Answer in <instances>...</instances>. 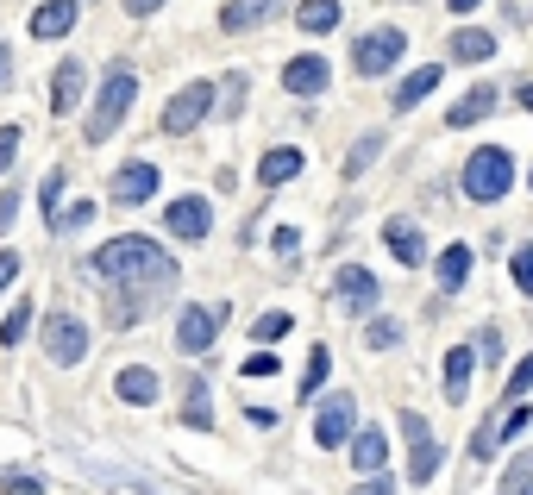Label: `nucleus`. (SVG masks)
Segmentation results:
<instances>
[{"label":"nucleus","instance_id":"30","mask_svg":"<svg viewBox=\"0 0 533 495\" xmlns=\"http://www.w3.org/2000/svg\"><path fill=\"white\" fill-rule=\"evenodd\" d=\"M377 151H383V132H364L352 145V157H345V176H364L370 163H377Z\"/></svg>","mask_w":533,"mask_h":495},{"label":"nucleus","instance_id":"27","mask_svg":"<svg viewBox=\"0 0 533 495\" xmlns=\"http://www.w3.org/2000/svg\"><path fill=\"white\" fill-rule=\"evenodd\" d=\"M339 19H345L339 0H301V7H295V26H301V32H333Z\"/></svg>","mask_w":533,"mask_h":495},{"label":"nucleus","instance_id":"50","mask_svg":"<svg viewBox=\"0 0 533 495\" xmlns=\"http://www.w3.org/2000/svg\"><path fill=\"white\" fill-rule=\"evenodd\" d=\"M515 101H521V107L533 113V82H521V94H515Z\"/></svg>","mask_w":533,"mask_h":495},{"label":"nucleus","instance_id":"37","mask_svg":"<svg viewBox=\"0 0 533 495\" xmlns=\"http://www.w3.org/2000/svg\"><path fill=\"white\" fill-rule=\"evenodd\" d=\"M527 427H533V408H527V402H515V414H508L502 427H496V445H502V439H521Z\"/></svg>","mask_w":533,"mask_h":495},{"label":"nucleus","instance_id":"21","mask_svg":"<svg viewBox=\"0 0 533 495\" xmlns=\"http://www.w3.org/2000/svg\"><path fill=\"white\" fill-rule=\"evenodd\" d=\"M295 176H301V151H295V145L264 151V163H258V182H264V188H283V182H295Z\"/></svg>","mask_w":533,"mask_h":495},{"label":"nucleus","instance_id":"31","mask_svg":"<svg viewBox=\"0 0 533 495\" xmlns=\"http://www.w3.org/2000/svg\"><path fill=\"white\" fill-rule=\"evenodd\" d=\"M214 107H220V120H239L245 113V76H226L220 94H214Z\"/></svg>","mask_w":533,"mask_h":495},{"label":"nucleus","instance_id":"52","mask_svg":"<svg viewBox=\"0 0 533 495\" xmlns=\"http://www.w3.org/2000/svg\"><path fill=\"white\" fill-rule=\"evenodd\" d=\"M527 495H533V489H527Z\"/></svg>","mask_w":533,"mask_h":495},{"label":"nucleus","instance_id":"6","mask_svg":"<svg viewBox=\"0 0 533 495\" xmlns=\"http://www.w3.org/2000/svg\"><path fill=\"white\" fill-rule=\"evenodd\" d=\"M402 433H408V483H433L439 477V464H446V445L433 439V427H427V414H414V408H402Z\"/></svg>","mask_w":533,"mask_h":495},{"label":"nucleus","instance_id":"32","mask_svg":"<svg viewBox=\"0 0 533 495\" xmlns=\"http://www.w3.org/2000/svg\"><path fill=\"white\" fill-rule=\"evenodd\" d=\"M364 345L370 351H389V345H402V320H389V314H377L364 326Z\"/></svg>","mask_w":533,"mask_h":495},{"label":"nucleus","instance_id":"43","mask_svg":"<svg viewBox=\"0 0 533 495\" xmlns=\"http://www.w3.org/2000/svg\"><path fill=\"white\" fill-rule=\"evenodd\" d=\"M352 495H396V483H389V470H377V477H364Z\"/></svg>","mask_w":533,"mask_h":495},{"label":"nucleus","instance_id":"19","mask_svg":"<svg viewBox=\"0 0 533 495\" xmlns=\"http://www.w3.org/2000/svg\"><path fill=\"white\" fill-rule=\"evenodd\" d=\"M352 464L364 470V477L389 470V439H383V427H364V433H352Z\"/></svg>","mask_w":533,"mask_h":495},{"label":"nucleus","instance_id":"15","mask_svg":"<svg viewBox=\"0 0 533 495\" xmlns=\"http://www.w3.org/2000/svg\"><path fill=\"white\" fill-rule=\"evenodd\" d=\"M164 226L176 232V239H207V226H214V214H207V201H201V195H182V201H170Z\"/></svg>","mask_w":533,"mask_h":495},{"label":"nucleus","instance_id":"25","mask_svg":"<svg viewBox=\"0 0 533 495\" xmlns=\"http://www.w3.org/2000/svg\"><path fill=\"white\" fill-rule=\"evenodd\" d=\"M189 395H182V420H189L195 433H214V395H207V383L195 376V383H182Z\"/></svg>","mask_w":533,"mask_h":495},{"label":"nucleus","instance_id":"41","mask_svg":"<svg viewBox=\"0 0 533 495\" xmlns=\"http://www.w3.org/2000/svg\"><path fill=\"white\" fill-rule=\"evenodd\" d=\"M38 201H44V214L57 220V201H63V170H51V176H44V188H38Z\"/></svg>","mask_w":533,"mask_h":495},{"label":"nucleus","instance_id":"35","mask_svg":"<svg viewBox=\"0 0 533 495\" xmlns=\"http://www.w3.org/2000/svg\"><path fill=\"white\" fill-rule=\"evenodd\" d=\"M471 351H477V358H483V370H496V364H502V333H496V326H483V333H477V345H471Z\"/></svg>","mask_w":533,"mask_h":495},{"label":"nucleus","instance_id":"7","mask_svg":"<svg viewBox=\"0 0 533 495\" xmlns=\"http://www.w3.org/2000/svg\"><path fill=\"white\" fill-rule=\"evenodd\" d=\"M214 88H220V82H189V88H176L170 107H164V132H170V138H189L207 113H214Z\"/></svg>","mask_w":533,"mask_h":495},{"label":"nucleus","instance_id":"11","mask_svg":"<svg viewBox=\"0 0 533 495\" xmlns=\"http://www.w3.org/2000/svg\"><path fill=\"white\" fill-rule=\"evenodd\" d=\"M283 88L301 94V101H314V94L333 88V63L314 57V51H308V57H289V63H283Z\"/></svg>","mask_w":533,"mask_h":495},{"label":"nucleus","instance_id":"46","mask_svg":"<svg viewBox=\"0 0 533 495\" xmlns=\"http://www.w3.org/2000/svg\"><path fill=\"white\" fill-rule=\"evenodd\" d=\"M13 214H19V188H7V195H0V232L13 226Z\"/></svg>","mask_w":533,"mask_h":495},{"label":"nucleus","instance_id":"9","mask_svg":"<svg viewBox=\"0 0 533 495\" xmlns=\"http://www.w3.org/2000/svg\"><path fill=\"white\" fill-rule=\"evenodd\" d=\"M352 433H358V402L339 389L333 402H320V414H314V439L327 445V452H339V445H352Z\"/></svg>","mask_w":533,"mask_h":495},{"label":"nucleus","instance_id":"5","mask_svg":"<svg viewBox=\"0 0 533 495\" xmlns=\"http://www.w3.org/2000/svg\"><path fill=\"white\" fill-rule=\"evenodd\" d=\"M402 51H408V32L402 26H370L352 44V69H358V76H389V69L402 63Z\"/></svg>","mask_w":533,"mask_h":495},{"label":"nucleus","instance_id":"4","mask_svg":"<svg viewBox=\"0 0 533 495\" xmlns=\"http://www.w3.org/2000/svg\"><path fill=\"white\" fill-rule=\"evenodd\" d=\"M220 320H233V301H214V308L189 301V308L176 314V351H189V358H207V351H214Z\"/></svg>","mask_w":533,"mask_h":495},{"label":"nucleus","instance_id":"45","mask_svg":"<svg viewBox=\"0 0 533 495\" xmlns=\"http://www.w3.org/2000/svg\"><path fill=\"white\" fill-rule=\"evenodd\" d=\"M245 376H276V358H270V351H251V358H245Z\"/></svg>","mask_w":533,"mask_h":495},{"label":"nucleus","instance_id":"28","mask_svg":"<svg viewBox=\"0 0 533 495\" xmlns=\"http://www.w3.org/2000/svg\"><path fill=\"white\" fill-rule=\"evenodd\" d=\"M327 370H333V351L314 345V351H308V370H301V402H314V395L327 389Z\"/></svg>","mask_w":533,"mask_h":495},{"label":"nucleus","instance_id":"10","mask_svg":"<svg viewBox=\"0 0 533 495\" xmlns=\"http://www.w3.org/2000/svg\"><path fill=\"white\" fill-rule=\"evenodd\" d=\"M333 295H339V308H352V314H370V308H377V276H370L364 264H339L333 270Z\"/></svg>","mask_w":533,"mask_h":495},{"label":"nucleus","instance_id":"13","mask_svg":"<svg viewBox=\"0 0 533 495\" xmlns=\"http://www.w3.org/2000/svg\"><path fill=\"white\" fill-rule=\"evenodd\" d=\"M157 195V163H126V170H113V201L120 207H138Z\"/></svg>","mask_w":533,"mask_h":495},{"label":"nucleus","instance_id":"24","mask_svg":"<svg viewBox=\"0 0 533 495\" xmlns=\"http://www.w3.org/2000/svg\"><path fill=\"white\" fill-rule=\"evenodd\" d=\"M439 76H446V69H439V63H421V69H414V76L396 88V113H408V107H421L427 101V94L439 88Z\"/></svg>","mask_w":533,"mask_h":495},{"label":"nucleus","instance_id":"23","mask_svg":"<svg viewBox=\"0 0 533 495\" xmlns=\"http://www.w3.org/2000/svg\"><path fill=\"white\" fill-rule=\"evenodd\" d=\"M465 276H471V245H446L439 264H433V282L452 295V289H465Z\"/></svg>","mask_w":533,"mask_h":495},{"label":"nucleus","instance_id":"29","mask_svg":"<svg viewBox=\"0 0 533 495\" xmlns=\"http://www.w3.org/2000/svg\"><path fill=\"white\" fill-rule=\"evenodd\" d=\"M289 333H295V314H289V308H270V314H264L258 326H251V339H258L264 351H270V345H283Z\"/></svg>","mask_w":533,"mask_h":495},{"label":"nucleus","instance_id":"39","mask_svg":"<svg viewBox=\"0 0 533 495\" xmlns=\"http://www.w3.org/2000/svg\"><path fill=\"white\" fill-rule=\"evenodd\" d=\"M508 395H515V402H521V395H533V358H521L515 370H508Z\"/></svg>","mask_w":533,"mask_h":495},{"label":"nucleus","instance_id":"17","mask_svg":"<svg viewBox=\"0 0 533 495\" xmlns=\"http://www.w3.org/2000/svg\"><path fill=\"white\" fill-rule=\"evenodd\" d=\"M76 19H82V0H44L32 13V38H69Z\"/></svg>","mask_w":533,"mask_h":495},{"label":"nucleus","instance_id":"40","mask_svg":"<svg viewBox=\"0 0 533 495\" xmlns=\"http://www.w3.org/2000/svg\"><path fill=\"white\" fill-rule=\"evenodd\" d=\"M527 477H533V452H527V458H515V470L502 477V495H521V489H527Z\"/></svg>","mask_w":533,"mask_h":495},{"label":"nucleus","instance_id":"26","mask_svg":"<svg viewBox=\"0 0 533 495\" xmlns=\"http://www.w3.org/2000/svg\"><path fill=\"white\" fill-rule=\"evenodd\" d=\"M471 364H477V351L452 345V358H446V402H465V395H471Z\"/></svg>","mask_w":533,"mask_h":495},{"label":"nucleus","instance_id":"3","mask_svg":"<svg viewBox=\"0 0 533 495\" xmlns=\"http://www.w3.org/2000/svg\"><path fill=\"white\" fill-rule=\"evenodd\" d=\"M508 188H515V157L502 145H477L465 157V195L471 201H502Z\"/></svg>","mask_w":533,"mask_h":495},{"label":"nucleus","instance_id":"16","mask_svg":"<svg viewBox=\"0 0 533 495\" xmlns=\"http://www.w3.org/2000/svg\"><path fill=\"white\" fill-rule=\"evenodd\" d=\"M82 88H88V69H82L76 57H63V63H57V76H51V113H76Z\"/></svg>","mask_w":533,"mask_h":495},{"label":"nucleus","instance_id":"49","mask_svg":"<svg viewBox=\"0 0 533 495\" xmlns=\"http://www.w3.org/2000/svg\"><path fill=\"white\" fill-rule=\"evenodd\" d=\"M157 7H164V0H126V13H132V19H145V13H157Z\"/></svg>","mask_w":533,"mask_h":495},{"label":"nucleus","instance_id":"36","mask_svg":"<svg viewBox=\"0 0 533 495\" xmlns=\"http://www.w3.org/2000/svg\"><path fill=\"white\" fill-rule=\"evenodd\" d=\"M88 220H95V201H76V207H63V214H57L51 226H57V232H82Z\"/></svg>","mask_w":533,"mask_h":495},{"label":"nucleus","instance_id":"20","mask_svg":"<svg viewBox=\"0 0 533 495\" xmlns=\"http://www.w3.org/2000/svg\"><path fill=\"white\" fill-rule=\"evenodd\" d=\"M490 113H496V88H471L446 107V126H477V120H490Z\"/></svg>","mask_w":533,"mask_h":495},{"label":"nucleus","instance_id":"44","mask_svg":"<svg viewBox=\"0 0 533 495\" xmlns=\"http://www.w3.org/2000/svg\"><path fill=\"white\" fill-rule=\"evenodd\" d=\"M295 239H301L295 226H276V232H270V245H276V257H295Z\"/></svg>","mask_w":533,"mask_h":495},{"label":"nucleus","instance_id":"2","mask_svg":"<svg viewBox=\"0 0 533 495\" xmlns=\"http://www.w3.org/2000/svg\"><path fill=\"white\" fill-rule=\"evenodd\" d=\"M132 101H138L132 63H113L107 76H101V88H95V107H88V145H101V138L120 132V120L132 113Z\"/></svg>","mask_w":533,"mask_h":495},{"label":"nucleus","instance_id":"14","mask_svg":"<svg viewBox=\"0 0 533 495\" xmlns=\"http://www.w3.org/2000/svg\"><path fill=\"white\" fill-rule=\"evenodd\" d=\"M276 13H283V0H226V7H220V26L239 38V32H258L264 19H276Z\"/></svg>","mask_w":533,"mask_h":495},{"label":"nucleus","instance_id":"18","mask_svg":"<svg viewBox=\"0 0 533 495\" xmlns=\"http://www.w3.org/2000/svg\"><path fill=\"white\" fill-rule=\"evenodd\" d=\"M113 389H120V402H132V408H151V402H157V370L126 364L120 376H113Z\"/></svg>","mask_w":533,"mask_h":495},{"label":"nucleus","instance_id":"51","mask_svg":"<svg viewBox=\"0 0 533 495\" xmlns=\"http://www.w3.org/2000/svg\"><path fill=\"white\" fill-rule=\"evenodd\" d=\"M446 7H452V13H471V7H483V0H446Z\"/></svg>","mask_w":533,"mask_h":495},{"label":"nucleus","instance_id":"48","mask_svg":"<svg viewBox=\"0 0 533 495\" xmlns=\"http://www.w3.org/2000/svg\"><path fill=\"white\" fill-rule=\"evenodd\" d=\"M13 82V51H7V38H0V88Z\"/></svg>","mask_w":533,"mask_h":495},{"label":"nucleus","instance_id":"12","mask_svg":"<svg viewBox=\"0 0 533 495\" xmlns=\"http://www.w3.org/2000/svg\"><path fill=\"white\" fill-rule=\"evenodd\" d=\"M383 245H389V257H396V264H427V232L421 226H414V220H383Z\"/></svg>","mask_w":533,"mask_h":495},{"label":"nucleus","instance_id":"8","mask_svg":"<svg viewBox=\"0 0 533 495\" xmlns=\"http://www.w3.org/2000/svg\"><path fill=\"white\" fill-rule=\"evenodd\" d=\"M44 358H51V364H82L88 358V326L76 320V314H51V320H44Z\"/></svg>","mask_w":533,"mask_h":495},{"label":"nucleus","instance_id":"1","mask_svg":"<svg viewBox=\"0 0 533 495\" xmlns=\"http://www.w3.org/2000/svg\"><path fill=\"white\" fill-rule=\"evenodd\" d=\"M88 270L120 282V289H138V282H176V257L157 245V239H138V232H126V239H107L95 257H88Z\"/></svg>","mask_w":533,"mask_h":495},{"label":"nucleus","instance_id":"38","mask_svg":"<svg viewBox=\"0 0 533 495\" xmlns=\"http://www.w3.org/2000/svg\"><path fill=\"white\" fill-rule=\"evenodd\" d=\"M483 458H496V427H490V420L471 433V464H483Z\"/></svg>","mask_w":533,"mask_h":495},{"label":"nucleus","instance_id":"34","mask_svg":"<svg viewBox=\"0 0 533 495\" xmlns=\"http://www.w3.org/2000/svg\"><path fill=\"white\" fill-rule=\"evenodd\" d=\"M508 276H515L521 295H533V245H515V257H508Z\"/></svg>","mask_w":533,"mask_h":495},{"label":"nucleus","instance_id":"22","mask_svg":"<svg viewBox=\"0 0 533 495\" xmlns=\"http://www.w3.org/2000/svg\"><path fill=\"white\" fill-rule=\"evenodd\" d=\"M452 57H458V63H490V57H496V32L458 26V32H452Z\"/></svg>","mask_w":533,"mask_h":495},{"label":"nucleus","instance_id":"47","mask_svg":"<svg viewBox=\"0 0 533 495\" xmlns=\"http://www.w3.org/2000/svg\"><path fill=\"white\" fill-rule=\"evenodd\" d=\"M13 276H19V251H0V289H7Z\"/></svg>","mask_w":533,"mask_h":495},{"label":"nucleus","instance_id":"42","mask_svg":"<svg viewBox=\"0 0 533 495\" xmlns=\"http://www.w3.org/2000/svg\"><path fill=\"white\" fill-rule=\"evenodd\" d=\"M19 138H26L19 126H0V170H7V163L19 157Z\"/></svg>","mask_w":533,"mask_h":495},{"label":"nucleus","instance_id":"33","mask_svg":"<svg viewBox=\"0 0 533 495\" xmlns=\"http://www.w3.org/2000/svg\"><path fill=\"white\" fill-rule=\"evenodd\" d=\"M26 333H32V301H19V308L0 320V345H19Z\"/></svg>","mask_w":533,"mask_h":495}]
</instances>
